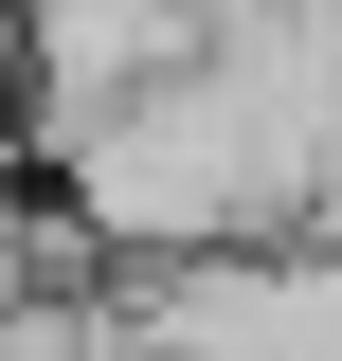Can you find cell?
Returning <instances> with one entry per match:
<instances>
[{
    "label": "cell",
    "instance_id": "cell-1",
    "mask_svg": "<svg viewBox=\"0 0 342 361\" xmlns=\"http://www.w3.org/2000/svg\"><path fill=\"white\" fill-rule=\"evenodd\" d=\"M127 307V361H342V253L289 235V253H163L108 271Z\"/></svg>",
    "mask_w": 342,
    "mask_h": 361
},
{
    "label": "cell",
    "instance_id": "cell-2",
    "mask_svg": "<svg viewBox=\"0 0 342 361\" xmlns=\"http://www.w3.org/2000/svg\"><path fill=\"white\" fill-rule=\"evenodd\" d=\"M0 18H18V0H0Z\"/></svg>",
    "mask_w": 342,
    "mask_h": 361
}]
</instances>
